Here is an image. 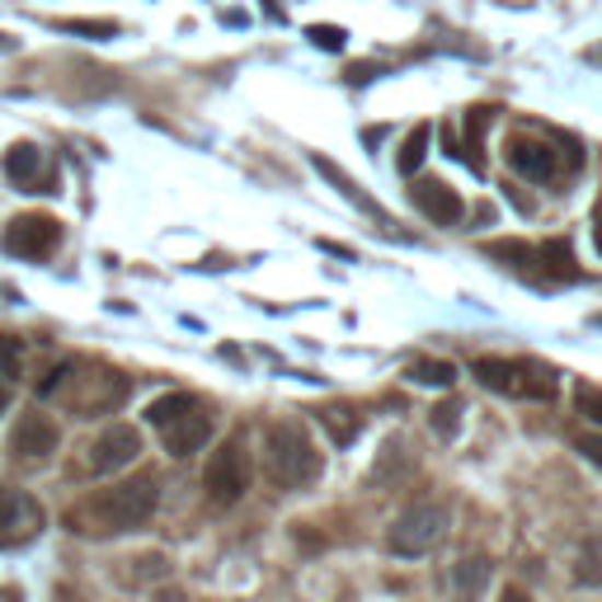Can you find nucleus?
<instances>
[{
	"instance_id": "nucleus-1",
	"label": "nucleus",
	"mask_w": 602,
	"mask_h": 602,
	"mask_svg": "<svg viewBox=\"0 0 602 602\" xmlns=\"http://www.w3.org/2000/svg\"><path fill=\"white\" fill-rule=\"evenodd\" d=\"M155 481L151 475H132L108 489H94L76 509L67 513V528L81 536H118V532H137L141 522L155 513Z\"/></svg>"
},
{
	"instance_id": "nucleus-2",
	"label": "nucleus",
	"mask_w": 602,
	"mask_h": 602,
	"mask_svg": "<svg viewBox=\"0 0 602 602\" xmlns=\"http://www.w3.org/2000/svg\"><path fill=\"white\" fill-rule=\"evenodd\" d=\"M43 401H67L76 415L90 419V415H108V409L123 405L128 395V377L123 372H108V368H90V362H61L38 382Z\"/></svg>"
},
{
	"instance_id": "nucleus-3",
	"label": "nucleus",
	"mask_w": 602,
	"mask_h": 602,
	"mask_svg": "<svg viewBox=\"0 0 602 602\" xmlns=\"http://www.w3.org/2000/svg\"><path fill=\"white\" fill-rule=\"evenodd\" d=\"M264 471H268V481H274L278 489L311 485L315 475H321V452H315L311 433L301 429V424H292V419L274 424V429L264 433Z\"/></svg>"
},
{
	"instance_id": "nucleus-4",
	"label": "nucleus",
	"mask_w": 602,
	"mask_h": 602,
	"mask_svg": "<svg viewBox=\"0 0 602 602\" xmlns=\"http://www.w3.org/2000/svg\"><path fill=\"white\" fill-rule=\"evenodd\" d=\"M147 424L151 429H161V442H165L170 456H188L212 438V415L202 409L198 395H188V391H170V395H161V401H151Z\"/></svg>"
},
{
	"instance_id": "nucleus-5",
	"label": "nucleus",
	"mask_w": 602,
	"mask_h": 602,
	"mask_svg": "<svg viewBox=\"0 0 602 602\" xmlns=\"http://www.w3.org/2000/svg\"><path fill=\"white\" fill-rule=\"evenodd\" d=\"M475 377L489 391L513 395V401H551L560 391L556 368H546L536 358H475Z\"/></svg>"
},
{
	"instance_id": "nucleus-6",
	"label": "nucleus",
	"mask_w": 602,
	"mask_h": 602,
	"mask_svg": "<svg viewBox=\"0 0 602 602\" xmlns=\"http://www.w3.org/2000/svg\"><path fill=\"white\" fill-rule=\"evenodd\" d=\"M452 528V509L448 503H415L395 518L391 528V551L395 556H429V551L448 536Z\"/></svg>"
},
{
	"instance_id": "nucleus-7",
	"label": "nucleus",
	"mask_w": 602,
	"mask_h": 602,
	"mask_svg": "<svg viewBox=\"0 0 602 602\" xmlns=\"http://www.w3.org/2000/svg\"><path fill=\"white\" fill-rule=\"evenodd\" d=\"M61 245V221L47 217V212H24L5 221V231H0V250L14 259H47L53 250Z\"/></svg>"
},
{
	"instance_id": "nucleus-8",
	"label": "nucleus",
	"mask_w": 602,
	"mask_h": 602,
	"mask_svg": "<svg viewBox=\"0 0 602 602\" xmlns=\"http://www.w3.org/2000/svg\"><path fill=\"white\" fill-rule=\"evenodd\" d=\"M43 528H47V513L28 489H0V551L38 542Z\"/></svg>"
},
{
	"instance_id": "nucleus-9",
	"label": "nucleus",
	"mask_w": 602,
	"mask_h": 602,
	"mask_svg": "<svg viewBox=\"0 0 602 602\" xmlns=\"http://www.w3.org/2000/svg\"><path fill=\"white\" fill-rule=\"evenodd\" d=\"M202 485H208V499H212V503L245 499V489H250V452H245L235 438L221 442V448L212 452L208 471H202Z\"/></svg>"
},
{
	"instance_id": "nucleus-10",
	"label": "nucleus",
	"mask_w": 602,
	"mask_h": 602,
	"mask_svg": "<svg viewBox=\"0 0 602 602\" xmlns=\"http://www.w3.org/2000/svg\"><path fill=\"white\" fill-rule=\"evenodd\" d=\"M137 452H141V433L132 429V424H114V429H104L100 438L90 442V456H85V462H90L94 475H108V471L132 466Z\"/></svg>"
},
{
	"instance_id": "nucleus-11",
	"label": "nucleus",
	"mask_w": 602,
	"mask_h": 602,
	"mask_svg": "<svg viewBox=\"0 0 602 602\" xmlns=\"http://www.w3.org/2000/svg\"><path fill=\"white\" fill-rule=\"evenodd\" d=\"M409 198H415V208L429 221H438V227H456L462 212H466V202L456 198V188H448L442 180H419L415 188H409Z\"/></svg>"
},
{
	"instance_id": "nucleus-12",
	"label": "nucleus",
	"mask_w": 602,
	"mask_h": 602,
	"mask_svg": "<svg viewBox=\"0 0 602 602\" xmlns=\"http://www.w3.org/2000/svg\"><path fill=\"white\" fill-rule=\"evenodd\" d=\"M509 165L518 174H528V180L536 184H546L551 174H556V151L546 147V141H536V137H509Z\"/></svg>"
},
{
	"instance_id": "nucleus-13",
	"label": "nucleus",
	"mask_w": 602,
	"mask_h": 602,
	"mask_svg": "<svg viewBox=\"0 0 602 602\" xmlns=\"http://www.w3.org/2000/svg\"><path fill=\"white\" fill-rule=\"evenodd\" d=\"M57 442H61V433L47 415H24L20 429L10 433L14 456H47V452H57Z\"/></svg>"
},
{
	"instance_id": "nucleus-14",
	"label": "nucleus",
	"mask_w": 602,
	"mask_h": 602,
	"mask_svg": "<svg viewBox=\"0 0 602 602\" xmlns=\"http://www.w3.org/2000/svg\"><path fill=\"white\" fill-rule=\"evenodd\" d=\"M0 170H5V180L10 184H20V188H34V194H43V184H53V180H43V151L34 147V141H20V147H10L5 151V161H0Z\"/></svg>"
},
{
	"instance_id": "nucleus-15",
	"label": "nucleus",
	"mask_w": 602,
	"mask_h": 602,
	"mask_svg": "<svg viewBox=\"0 0 602 602\" xmlns=\"http://www.w3.org/2000/svg\"><path fill=\"white\" fill-rule=\"evenodd\" d=\"M489 579H495V565H489L485 556H471L462 565H452L448 589H452V598H462V602H481V593L489 589Z\"/></svg>"
},
{
	"instance_id": "nucleus-16",
	"label": "nucleus",
	"mask_w": 602,
	"mask_h": 602,
	"mask_svg": "<svg viewBox=\"0 0 602 602\" xmlns=\"http://www.w3.org/2000/svg\"><path fill=\"white\" fill-rule=\"evenodd\" d=\"M536 264L546 268L551 278H579V264H575V250H569V241H546L542 250H536Z\"/></svg>"
},
{
	"instance_id": "nucleus-17",
	"label": "nucleus",
	"mask_w": 602,
	"mask_h": 602,
	"mask_svg": "<svg viewBox=\"0 0 602 602\" xmlns=\"http://www.w3.org/2000/svg\"><path fill=\"white\" fill-rule=\"evenodd\" d=\"M409 382H419V386H452L456 382V362L448 358H415L405 368Z\"/></svg>"
},
{
	"instance_id": "nucleus-18",
	"label": "nucleus",
	"mask_w": 602,
	"mask_h": 602,
	"mask_svg": "<svg viewBox=\"0 0 602 602\" xmlns=\"http://www.w3.org/2000/svg\"><path fill=\"white\" fill-rule=\"evenodd\" d=\"M321 424H325V433L335 438L339 448H348V442L358 438V429H362L358 415H354V409H348V405H325V409H321Z\"/></svg>"
},
{
	"instance_id": "nucleus-19",
	"label": "nucleus",
	"mask_w": 602,
	"mask_h": 602,
	"mask_svg": "<svg viewBox=\"0 0 602 602\" xmlns=\"http://www.w3.org/2000/svg\"><path fill=\"white\" fill-rule=\"evenodd\" d=\"M429 137H433L429 123H419V128L405 137V147H401V174H415V170L424 165V155H429Z\"/></svg>"
},
{
	"instance_id": "nucleus-20",
	"label": "nucleus",
	"mask_w": 602,
	"mask_h": 602,
	"mask_svg": "<svg viewBox=\"0 0 602 602\" xmlns=\"http://www.w3.org/2000/svg\"><path fill=\"white\" fill-rule=\"evenodd\" d=\"M311 165H315V170H321V174H325V180H329V184H335V188H344V198H354V202H358V208H368V212H377V208H372V202H368V198H362V188H358L354 180H348V174H344V170H339L335 161H325V155H311Z\"/></svg>"
},
{
	"instance_id": "nucleus-21",
	"label": "nucleus",
	"mask_w": 602,
	"mask_h": 602,
	"mask_svg": "<svg viewBox=\"0 0 602 602\" xmlns=\"http://www.w3.org/2000/svg\"><path fill=\"white\" fill-rule=\"evenodd\" d=\"M485 118H489V108H471L466 114V165L475 174H485V161H481V132H485Z\"/></svg>"
},
{
	"instance_id": "nucleus-22",
	"label": "nucleus",
	"mask_w": 602,
	"mask_h": 602,
	"mask_svg": "<svg viewBox=\"0 0 602 602\" xmlns=\"http://www.w3.org/2000/svg\"><path fill=\"white\" fill-rule=\"evenodd\" d=\"M0 377L5 382H20L24 377V344L14 335H0Z\"/></svg>"
},
{
	"instance_id": "nucleus-23",
	"label": "nucleus",
	"mask_w": 602,
	"mask_h": 602,
	"mask_svg": "<svg viewBox=\"0 0 602 602\" xmlns=\"http://www.w3.org/2000/svg\"><path fill=\"white\" fill-rule=\"evenodd\" d=\"M61 34H81V38H114L118 24L114 20H61Z\"/></svg>"
},
{
	"instance_id": "nucleus-24",
	"label": "nucleus",
	"mask_w": 602,
	"mask_h": 602,
	"mask_svg": "<svg viewBox=\"0 0 602 602\" xmlns=\"http://www.w3.org/2000/svg\"><path fill=\"white\" fill-rule=\"evenodd\" d=\"M575 409H579L583 419L602 424V391H598L593 382H579V386H575Z\"/></svg>"
},
{
	"instance_id": "nucleus-25",
	"label": "nucleus",
	"mask_w": 602,
	"mask_h": 602,
	"mask_svg": "<svg viewBox=\"0 0 602 602\" xmlns=\"http://www.w3.org/2000/svg\"><path fill=\"white\" fill-rule=\"evenodd\" d=\"M489 255H495V259H513V268H532L536 264V250H528L522 241H495V245H489Z\"/></svg>"
},
{
	"instance_id": "nucleus-26",
	"label": "nucleus",
	"mask_w": 602,
	"mask_h": 602,
	"mask_svg": "<svg viewBox=\"0 0 602 602\" xmlns=\"http://www.w3.org/2000/svg\"><path fill=\"white\" fill-rule=\"evenodd\" d=\"M306 34H311L315 47H325V53H344V38H348L339 24H311Z\"/></svg>"
},
{
	"instance_id": "nucleus-27",
	"label": "nucleus",
	"mask_w": 602,
	"mask_h": 602,
	"mask_svg": "<svg viewBox=\"0 0 602 602\" xmlns=\"http://www.w3.org/2000/svg\"><path fill=\"white\" fill-rule=\"evenodd\" d=\"M456 424H462V405H456V401L433 405V429L438 433H456Z\"/></svg>"
},
{
	"instance_id": "nucleus-28",
	"label": "nucleus",
	"mask_w": 602,
	"mask_h": 602,
	"mask_svg": "<svg viewBox=\"0 0 602 602\" xmlns=\"http://www.w3.org/2000/svg\"><path fill=\"white\" fill-rule=\"evenodd\" d=\"M575 448H579V452L589 456V462L602 471V433H579V438H575Z\"/></svg>"
},
{
	"instance_id": "nucleus-29",
	"label": "nucleus",
	"mask_w": 602,
	"mask_h": 602,
	"mask_svg": "<svg viewBox=\"0 0 602 602\" xmlns=\"http://www.w3.org/2000/svg\"><path fill=\"white\" fill-rule=\"evenodd\" d=\"M499 602H532L528 593H522V589H503V598Z\"/></svg>"
},
{
	"instance_id": "nucleus-30",
	"label": "nucleus",
	"mask_w": 602,
	"mask_h": 602,
	"mask_svg": "<svg viewBox=\"0 0 602 602\" xmlns=\"http://www.w3.org/2000/svg\"><path fill=\"white\" fill-rule=\"evenodd\" d=\"M0 602H24V598L14 593V589H0Z\"/></svg>"
},
{
	"instance_id": "nucleus-31",
	"label": "nucleus",
	"mask_w": 602,
	"mask_h": 602,
	"mask_svg": "<svg viewBox=\"0 0 602 602\" xmlns=\"http://www.w3.org/2000/svg\"><path fill=\"white\" fill-rule=\"evenodd\" d=\"M5 405H10V391H5V386H0V415H5Z\"/></svg>"
},
{
	"instance_id": "nucleus-32",
	"label": "nucleus",
	"mask_w": 602,
	"mask_h": 602,
	"mask_svg": "<svg viewBox=\"0 0 602 602\" xmlns=\"http://www.w3.org/2000/svg\"><path fill=\"white\" fill-rule=\"evenodd\" d=\"M155 602H184L180 593H161V598H155Z\"/></svg>"
},
{
	"instance_id": "nucleus-33",
	"label": "nucleus",
	"mask_w": 602,
	"mask_h": 602,
	"mask_svg": "<svg viewBox=\"0 0 602 602\" xmlns=\"http://www.w3.org/2000/svg\"><path fill=\"white\" fill-rule=\"evenodd\" d=\"M598 250H602V221H598Z\"/></svg>"
}]
</instances>
